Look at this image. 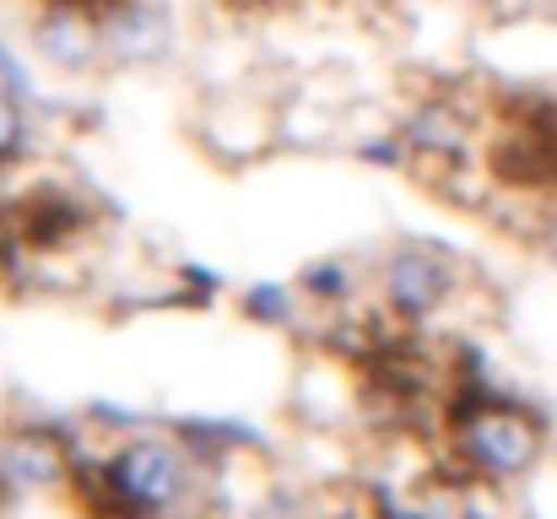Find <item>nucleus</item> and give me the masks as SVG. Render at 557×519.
<instances>
[{
    "mask_svg": "<svg viewBox=\"0 0 557 519\" xmlns=\"http://www.w3.org/2000/svg\"><path fill=\"white\" fill-rule=\"evenodd\" d=\"M33 49L44 54V65H54L65 76H82V71H92L103 60V22L87 5L54 0L38 16V27H33Z\"/></svg>",
    "mask_w": 557,
    "mask_h": 519,
    "instance_id": "obj_5",
    "label": "nucleus"
},
{
    "mask_svg": "<svg viewBox=\"0 0 557 519\" xmlns=\"http://www.w3.org/2000/svg\"><path fill=\"white\" fill-rule=\"evenodd\" d=\"M98 22H103V54L120 65H158L174 49V22L152 0H120Z\"/></svg>",
    "mask_w": 557,
    "mask_h": 519,
    "instance_id": "obj_6",
    "label": "nucleus"
},
{
    "mask_svg": "<svg viewBox=\"0 0 557 519\" xmlns=\"http://www.w3.org/2000/svg\"><path fill=\"white\" fill-rule=\"evenodd\" d=\"M71 482V455L54 433L38 428H16L0 438V487L11 498H38V493H60Z\"/></svg>",
    "mask_w": 557,
    "mask_h": 519,
    "instance_id": "obj_4",
    "label": "nucleus"
},
{
    "mask_svg": "<svg viewBox=\"0 0 557 519\" xmlns=\"http://www.w3.org/2000/svg\"><path fill=\"white\" fill-rule=\"evenodd\" d=\"M455 449L471 466V477H482V482H520V477H531L542 466L547 433L520 406L476 400L471 411L455 417Z\"/></svg>",
    "mask_w": 557,
    "mask_h": 519,
    "instance_id": "obj_2",
    "label": "nucleus"
},
{
    "mask_svg": "<svg viewBox=\"0 0 557 519\" xmlns=\"http://www.w3.org/2000/svg\"><path fill=\"white\" fill-rule=\"evenodd\" d=\"M395 136L406 141V152H417V158H444V163H460V152H466V141H471L460 109H455V103H438V98L422 103Z\"/></svg>",
    "mask_w": 557,
    "mask_h": 519,
    "instance_id": "obj_7",
    "label": "nucleus"
},
{
    "mask_svg": "<svg viewBox=\"0 0 557 519\" xmlns=\"http://www.w3.org/2000/svg\"><path fill=\"white\" fill-rule=\"evenodd\" d=\"M379 293L395 320L422 325L455 298V265H449V255H438L428 244H400V249H389V260L379 271Z\"/></svg>",
    "mask_w": 557,
    "mask_h": 519,
    "instance_id": "obj_3",
    "label": "nucleus"
},
{
    "mask_svg": "<svg viewBox=\"0 0 557 519\" xmlns=\"http://www.w3.org/2000/svg\"><path fill=\"white\" fill-rule=\"evenodd\" d=\"M22 147H27V120H22L16 98H11V92H0V169H5V163H16V158H22Z\"/></svg>",
    "mask_w": 557,
    "mask_h": 519,
    "instance_id": "obj_8",
    "label": "nucleus"
},
{
    "mask_svg": "<svg viewBox=\"0 0 557 519\" xmlns=\"http://www.w3.org/2000/svg\"><path fill=\"white\" fill-rule=\"evenodd\" d=\"M189 466L185 455L163 438H125L98 466V498L92 509L120 519H163L185 504Z\"/></svg>",
    "mask_w": 557,
    "mask_h": 519,
    "instance_id": "obj_1",
    "label": "nucleus"
},
{
    "mask_svg": "<svg viewBox=\"0 0 557 519\" xmlns=\"http://www.w3.org/2000/svg\"><path fill=\"white\" fill-rule=\"evenodd\" d=\"M0 76L11 82V92H16V98H27V87H33V82L22 76V65H16V54H11V49H0Z\"/></svg>",
    "mask_w": 557,
    "mask_h": 519,
    "instance_id": "obj_11",
    "label": "nucleus"
},
{
    "mask_svg": "<svg viewBox=\"0 0 557 519\" xmlns=\"http://www.w3.org/2000/svg\"><path fill=\"white\" fill-rule=\"evenodd\" d=\"M304 287H309L314 298L342 304V298H347V271H342V265H309V271H304Z\"/></svg>",
    "mask_w": 557,
    "mask_h": 519,
    "instance_id": "obj_10",
    "label": "nucleus"
},
{
    "mask_svg": "<svg viewBox=\"0 0 557 519\" xmlns=\"http://www.w3.org/2000/svg\"><path fill=\"white\" fill-rule=\"evenodd\" d=\"M249 314L282 325V320H293V293H287V287H255V293H249Z\"/></svg>",
    "mask_w": 557,
    "mask_h": 519,
    "instance_id": "obj_9",
    "label": "nucleus"
}]
</instances>
